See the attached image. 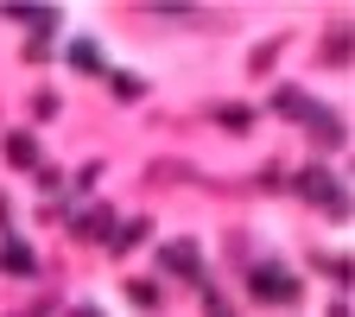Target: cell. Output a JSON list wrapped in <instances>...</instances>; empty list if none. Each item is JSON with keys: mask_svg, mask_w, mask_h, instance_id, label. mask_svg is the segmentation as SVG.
Wrapping results in <instances>:
<instances>
[{"mask_svg": "<svg viewBox=\"0 0 355 317\" xmlns=\"http://www.w3.org/2000/svg\"><path fill=\"white\" fill-rule=\"evenodd\" d=\"M279 114H298V121H311V133L318 140H343V121L330 114V108H318L311 96H298V89H279V102H273Z\"/></svg>", "mask_w": 355, "mask_h": 317, "instance_id": "1", "label": "cell"}, {"mask_svg": "<svg viewBox=\"0 0 355 317\" xmlns=\"http://www.w3.org/2000/svg\"><path fill=\"white\" fill-rule=\"evenodd\" d=\"M292 185H298V191H304L311 203H318V209H330V216H343V209H349V191L336 185V178H330L324 165H304V171L292 178Z\"/></svg>", "mask_w": 355, "mask_h": 317, "instance_id": "2", "label": "cell"}, {"mask_svg": "<svg viewBox=\"0 0 355 317\" xmlns=\"http://www.w3.org/2000/svg\"><path fill=\"white\" fill-rule=\"evenodd\" d=\"M248 292H254V298H266V305H292V298H298V280L286 273V266L266 260V266H254V273H248Z\"/></svg>", "mask_w": 355, "mask_h": 317, "instance_id": "3", "label": "cell"}, {"mask_svg": "<svg viewBox=\"0 0 355 317\" xmlns=\"http://www.w3.org/2000/svg\"><path fill=\"white\" fill-rule=\"evenodd\" d=\"M165 266H171V273H197V248L191 241H171L165 248Z\"/></svg>", "mask_w": 355, "mask_h": 317, "instance_id": "4", "label": "cell"}, {"mask_svg": "<svg viewBox=\"0 0 355 317\" xmlns=\"http://www.w3.org/2000/svg\"><path fill=\"white\" fill-rule=\"evenodd\" d=\"M70 64H76V70H102V51H96L89 38H76V44H70Z\"/></svg>", "mask_w": 355, "mask_h": 317, "instance_id": "5", "label": "cell"}, {"mask_svg": "<svg viewBox=\"0 0 355 317\" xmlns=\"http://www.w3.org/2000/svg\"><path fill=\"white\" fill-rule=\"evenodd\" d=\"M7 153H13V165H32V159H38V146L26 140V133H13V140H7Z\"/></svg>", "mask_w": 355, "mask_h": 317, "instance_id": "6", "label": "cell"}, {"mask_svg": "<svg viewBox=\"0 0 355 317\" xmlns=\"http://www.w3.org/2000/svg\"><path fill=\"white\" fill-rule=\"evenodd\" d=\"M330 317H349V305H336V311H330Z\"/></svg>", "mask_w": 355, "mask_h": 317, "instance_id": "7", "label": "cell"}]
</instances>
